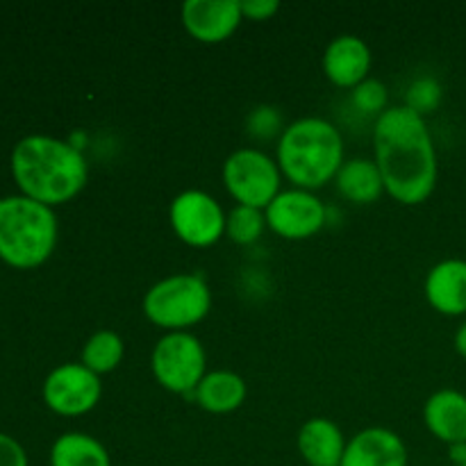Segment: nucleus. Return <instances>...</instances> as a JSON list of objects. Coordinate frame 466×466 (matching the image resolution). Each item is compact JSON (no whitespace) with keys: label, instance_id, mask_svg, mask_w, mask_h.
Returning a JSON list of instances; mask_svg holds the SVG:
<instances>
[{"label":"nucleus","instance_id":"1","mask_svg":"<svg viewBox=\"0 0 466 466\" xmlns=\"http://www.w3.org/2000/svg\"><path fill=\"white\" fill-rule=\"evenodd\" d=\"M373 159L385 189L403 205H419L431 198L437 187L435 139L426 116L408 105H390L373 123Z\"/></svg>","mask_w":466,"mask_h":466},{"label":"nucleus","instance_id":"2","mask_svg":"<svg viewBox=\"0 0 466 466\" xmlns=\"http://www.w3.org/2000/svg\"><path fill=\"white\" fill-rule=\"evenodd\" d=\"M12 176L23 196L55 208L85 189L89 164L73 141L27 135L12 150Z\"/></svg>","mask_w":466,"mask_h":466},{"label":"nucleus","instance_id":"3","mask_svg":"<svg viewBox=\"0 0 466 466\" xmlns=\"http://www.w3.org/2000/svg\"><path fill=\"white\" fill-rule=\"evenodd\" d=\"M276 162L291 187L317 191L332 182L346 162L339 127L323 116H300L278 137Z\"/></svg>","mask_w":466,"mask_h":466},{"label":"nucleus","instance_id":"4","mask_svg":"<svg viewBox=\"0 0 466 466\" xmlns=\"http://www.w3.org/2000/svg\"><path fill=\"white\" fill-rule=\"evenodd\" d=\"M55 209L27 196L0 198V259L14 268H36L57 246Z\"/></svg>","mask_w":466,"mask_h":466},{"label":"nucleus","instance_id":"5","mask_svg":"<svg viewBox=\"0 0 466 466\" xmlns=\"http://www.w3.org/2000/svg\"><path fill=\"white\" fill-rule=\"evenodd\" d=\"M141 309L150 323L167 332L189 330L212 309V289L198 273H171L148 287Z\"/></svg>","mask_w":466,"mask_h":466},{"label":"nucleus","instance_id":"6","mask_svg":"<svg viewBox=\"0 0 466 466\" xmlns=\"http://www.w3.org/2000/svg\"><path fill=\"white\" fill-rule=\"evenodd\" d=\"M155 380L173 394H194L208 373V353L194 332H164L150 353Z\"/></svg>","mask_w":466,"mask_h":466},{"label":"nucleus","instance_id":"7","mask_svg":"<svg viewBox=\"0 0 466 466\" xmlns=\"http://www.w3.org/2000/svg\"><path fill=\"white\" fill-rule=\"evenodd\" d=\"M223 185L237 205L267 209L282 191V171L276 157L258 146H241L223 162Z\"/></svg>","mask_w":466,"mask_h":466},{"label":"nucleus","instance_id":"8","mask_svg":"<svg viewBox=\"0 0 466 466\" xmlns=\"http://www.w3.org/2000/svg\"><path fill=\"white\" fill-rule=\"evenodd\" d=\"M228 212L203 189H182L168 205V221L180 241L194 248H209L226 235Z\"/></svg>","mask_w":466,"mask_h":466},{"label":"nucleus","instance_id":"9","mask_svg":"<svg viewBox=\"0 0 466 466\" xmlns=\"http://www.w3.org/2000/svg\"><path fill=\"white\" fill-rule=\"evenodd\" d=\"M44 403L62 417H82L100 403L103 382L82 362H64L46 376Z\"/></svg>","mask_w":466,"mask_h":466},{"label":"nucleus","instance_id":"10","mask_svg":"<svg viewBox=\"0 0 466 466\" xmlns=\"http://www.w3.org/2000/svg\"><path fill=\"white\" fill-rule=\"evenodd\" d=\"M267 226L285 239L300 241L317 235L328 218V208L314 191L289 187L282 189L264 209Z\"/></svg>","mask_w":466,"mask_h":466},{"label":"nucleus","instance_id":"11","mask_svg":"<svg viewBox=\"0 0 466 466\" xmlns=\"http://www.w3.org/2000/svg\"><path fill=\"white\" fill-rule=\"evenodd\" d=\"M182 25L203 44H221L244 21L241 0H187L180 7Z\"/></svg>","mask_w":466,"mask_h":466},{"label":"nucleus","instance_id":"12","mask_svg":"<svg viewBox=\"0 0 466 466\" xmlns=\"http://www.w3.org/2000/svg\"><path fill=\"white\" fill-rule=\"evenodd\" d=\"M323 73L328 80L344 89H355L371 71L373 55L367 41L358 35H339L323 50Z\"/></svg>","mask_w":466,"mask_h":466},{"label":"nucleus","instance_id":"13","mask_svg":"<svg viewBox=\"0 0 466 466\" xmlns=\"http://www.w3.org/2000/svg\"><path fill=\"white\" fill-rule=\"evenodd\" d=\"M339 466H408V446L391 428H364L349 440Z\"/></svg>","mask_w":466,"mask_h":466},{"label":"nucleus","instance_id":"14","mask_svg":"<svg viewBox=\"0 0 466 466\" xmlns=\"http://www.w3.org/2000/svg\"><path fill=\"white\" fill-rule=\"evenodd\" d=\"M423 294L432 309L446 317L466 314V259L446 258L431 267L423 282Z\"/></svg>","mask_w":466,"mask_h":466},{"label":"nucleus","instance_id":"15","mask_svg":"<svg viewBox=\"0 0 466 466\" xmlns=\"http://www.w3.org/2000/svg\"><path fill=\"white\" fill-rule=\"evenodd\" d=\"M349 440L332 419L314 417L300 426L296 446L308 466H339Z\"/></svg>","mask_w":466,"mask_h":466},{"label":"nucleus","instance_id":"16","mask_svg":"<svg viewBox=\"0 0 466 466\" xmlns=\"http://www.w3.org/2000/svg\"><path fill=\"white\" fill-rule=\"evenodd\" d=\"M426 428L444 444L466 441V394L458 390H440L423 405Z\"/></svg>","mask_w":466,"mask_h":466},{"label":"nucleus","instance_id":"17","mask_svg":"<svg viewBox=\"0 0 466 466\" xmlns=\"http://www.w3.org/2000/svg\"><path fill=\"white\" fill-rule=\"evenodd\" d=\"M246 396H248V385L239 373L230 371V369H217V371H208L200 385L196 387L194 400L212 414H228L235 412L244 405Z\"/></svg>","mask_w":466,"mask_h":466},{"label":"nucleus","instance_id":"18","mask_svg":"<svg viewBox=\"0 0 466 466\" xmlns=\"http://www.w3.org/2000/svg\"><path fill=\"white\" fill-rule=\"evenodd\" d=\"M335 185L355 205H371L385 194V180L373 157H350L341 164Z\"/></svg>","mask_w":466,"mask_h":466},{"label":"nucleus","instance_id":"19","mask_svg":"<svg viewBox=\"0 0 466 466\" xmlns=\"http://www.w3.org/2000/svg\"><path fill=\"white\" fill-rule=\"evenodd\" d=\"M50 466H112L109 451L89 432H64L50 446Z\"/></svg>","mask_w":466,"mask_h":466},{"label":"nucleus","instance_id":"20","mask_svg":"<svg viewBox=\"0 0 466 466\" xmlns=\"http://www.w3.org/2000/svg\"><path fill=\"white\" fill-rule=\"evenodd\" d=\"M123 358H126V341L116 330H109V328L96 330L85 341L80 353V362L94 373H98V376H105V373H112L114 369H118Z\"/></svg>","mask_w":466,"mask_h":466},{"label":"nucleus","instance_id":"21","mask_svg":"<svg viewBox=\"0 0 466 466\" xmlns=\"http://www.w3.org/2000/svg\"><path fill=\"white\" fill-rule=\"evenodd\" d=\"M267 228L264 209L248 208V205H235L226 217V235L239 246L255 244Z\"/></svg>","mask_w":466,"mask_h":466},{"label":"nucleus","instance_id":"22","mask_svg":"<svg viewBox=\"0 0 466 466\" xmlns=\"http://www.w3.org/2000/svg\"><path fill=\"white\" fill-rule=\"evenodd\" d=\"M353 103L355 107L362 109V112L380 116V114L390 107V105H387L385 82L376 80V77H367L364 82H360L353 89Z\"/></svg>","mask_w":466,"mask_h":466},{"label":"nucleus","instance_id":"23","mask_svg":"<svg viewBox=\"0 0 466 466\" xmlns=\"http://www.w3.org/2000/svg\"><path fill=\"white\" fill-rule=\"evenodd\" d=\"M441 100V86L435 77H419L410 85L408 91V107H412L414 112H419L421 116H426L428 112L437 109Z\"/></svg>","mask_w":466,"mask_h":466},{"label":"nucleus","instance_id":"24","mask_svg":"<svg viewBox=\"0 0 466 466\" xmlns=\"http://www.w3.org/2000/svg\"><path fill=\"white\" fill-rule=\"evenodd\" d=\"M285 130L282 126V116L276 107L271 105H259L253 112L248 114V132L250 135L259 137V139H267V137L276 135V132Z\"/></svg>","mask_w":466,"mask_h":466},{"label":"nucleus","instance_id":"25","mask_svg":"<svg viewBox=\"0 0 466 466\" xmlns=\"http://www.w3.org/2000/svg\"><path fill=\"white\" fill-rule=\"evenodd\" d=\"M0 466H30L25 449L5 432H0Z\"/></svg>","mask_w":466,"mask_h":466},{"label":"nucleus","instance_id":"26","mask_svg":"<svg viewBox=\"0 0 466 466\" xmlns=\"http://www.w3.org/2000/svg\"><path fill=\"white\" fill-rule=\"evenodd\" d=\"M280 9V0H241V14L250 21H267Z\"/></svg>","mask_w":466,"mask_h":466},{"label":"nucleus","instance_id":"27","mask_svg":"<svg viewBox=\"0 0 466 466\" xmlns=\"http://www.w3.org/2000/svg\"><path fill=\"white\" fill-rule=\"evenodd\" d=\"M453 346H455V350H458V353L462 355V358H466V321L460 323L458 330H455Z\"/></svg>","mask_w":466,"mask_h":466},{"label":"nucleus","instance_id":"28","mask_svg":"<svg viewBox=\"0 0 466 466\" xmlns=\"http://www.w3.org/2000/svg\"><path fill=\"white\" fill-rule=\"evenodd\" d=\"M449 455H451V462L462 466L466 462V441H462V444L449 446Z\"/></svg>","mask_w":466,"mask_h":466},{"label":"nucleus","instance_id":"29","mask_svg":"<svg viewBox=\"0 0 466 466\" xmlns=\"http://www.w3.org/2000/svg\"><path fill=\"white\" fill-rule=\"evenodd\" d=\"M462 466H466V462H464V464H462Z\"/></svg>","mask_w":466,"mask_h":466}]
</instances>
